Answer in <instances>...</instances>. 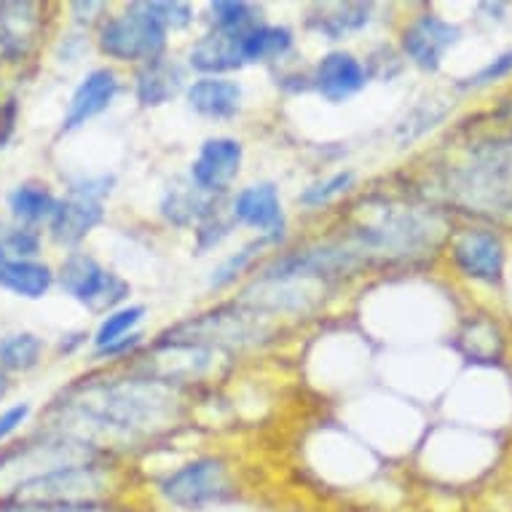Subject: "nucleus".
I'll return each instance as SVG.
<instances>
[{"label":"nucleus","mask_w":512,"mask_h":512,"mask_svg":"<svg viewBox=\"0 0 512 512\" xmlns=\"http://www.w3.org/2000/svg\"><path fill=\"white\" fill-rule=\"evenodd\" d=\"M188 411L185 389L126 362L116 368L94 365L73 378L43 405L38 424L118 456L172 437L185 424Z\"/></svg>","instance_id":"f257e3e1"},{"label":"nucleus","mask_w":512,"mask_h":512,"mask_svg":"<svg viewBox=\"0 0 512 512\" xmlns=\"http://www.w3.org/2000/svg\"><path fill=\"white\" fill-rule=\"evenodd\" d=\"M333 234L373 269L424 255L440 239V223L416 204L392 196H360L344 215V226Z\"/></svg>","instance_id":"f03ea898"},{"label":"nucleus","mask_w":512,"mask_h":512,"mask_svg":"<svg viewBox=\"0 0 512 512\" xmlns=\"http://www.w3.org/2000/svg\"><path fill=\"white\" fill-rule=\"evenodd\" d=\"M285 330V322L269 317L266 311L255 309L234 295L161 328L156 336H151V344L202 346L239 360V354L258 352L279 341Z\"/></svg>","instance_id":"7ed1b4c3"},{"label":"nucleus","mask_w":512,"mask_h":512,"mask_svg":"<svg viewBox=\"0 0 512 512\" xmlns=\"http://www.w3.org/2000/svg\"><path fill=\"white\" fill-rule=\"evenodd\" d=\"M94 38V54L118 70H135L172 51V38L145 9V0L118 3L102 19Z\"/></svg>","instance_id":"20e7f679"},{"label":"nucleus","mask_w":512,"mask_h":512,"mask_svg":"<svg viewBox=\"0 0 512 512\" xmlns=\"http://www.w3.org/2000/svg\"><path fill=\"white\" fill-rule=\"evenodd\" d=\"M57 290L89 317H105L108 311L135 301V285L121 271L102 261L89 247L59 252L54 261Z\"/></svg>","instance_id":"39448f33"},{"label":"nucleus","mask_w":512,"mask_h":512,"mask_svg":"<svg viewBox=\"0 0 512 512\" xmlns=\"http://www.w3.org/2000/svg\"><path fill=\"white\" fill-rule=\"evenodd\" d=\"M116 459L86 464H65L54 470L38 472L25 478L0 496L11 502L30 504V507H57V504L97 502L108 499L116 486Z\"/></svg>","instance_id":"423d86ee"},{"label":"nucleus","mask_w":512,"mask_h":512,"mask_svg":"<svg viewBox=\"0 0 512 512\" xmlns=\"http://www.w3.org/2000/svg\"><path fill=\"white\" fill-rule=\"evenodd\" d=\"M234 486V467L226 456L196 454L161 472L156 494L175 510L199 512L226 502L234 494Z\"/></svg>","instance_id":"0eeeda50"},{"label":"nucleus","mask_w":512,"mask_h":512,"mask_svg":"<svg viewBox=\"0 0 512 512\" xmlns=\"http://www.w3.org/2000/svg\"><path fill=\"white\" fill-rule=\"evenodd\" d=\"M226 210L239 231L269 239L274 247L293 242V223H290L282 185L271 177H258L234 188L226 199Z\"/></svg>","instance_id":"6e6552de"},{"label":"nucleus","mask_w":512,"mask_h":512,"mask_svg":"<svg viewBox=\"0 0 512 512\" xmlns=\"http://www.w3.org/2000/svg\"><path fill=\"white\" fill-rule=\"evenodd\" d=\"M126 94L124 70L113 65H92L86 68L70 89L62 116L57 124V137H73L92 126L97 118L116 108L118 100Z\"/></svg>","instance_id":"1a4fd4ad"},{"label":"nucleus","mask_w":512,"mask_h":512,"mask_svg":"<svg viewBox=\"0 0 512 512\" xmlns=\"http://www.w3.org/2000/svg\"><path fill=\"white\" fill-rule=\"evenodd\" d=\"M247 164V145L242 137L212 132L202 137L185 167V177L212 199H228Z\"/></svg>","instance_id":"9d476101"},{"label":"nucleus","mask_w":512,"mask_h":512,"mask_svg":"<svg viewBox=\"0 0 512 512\" xmlns=\"http://www.w3.org/2000/svg\"><path fill=\"white\" fill-rule=\"evenodd\" d=\"M464 41V30L459 22L424 11L416 14L397 33V51L403 54L405 65H413L421 73H440L445 57Z\"/></svg>","instance_id":"9b49d317"},{"label":"nucleus","mask_w":512,"mask_h":512,"mask_svg":"<svg viewBox=\"0 0 512 512\" xmlns=\"http://www.w3.org/2000/svg\"><path fill=\"white\" fill-rule=\"evenodd\" d=\"M370 86V76L362 54L349 46L325 49L314 62H309V94L330 108H341L357 100Z\"/></svg>","instance_id":"f8f14e48"},{"label":"nucleus","mask_w":512,"mask_h":512,"mask_svg":"<svg viewBox=\"0 0 512 512\" xmlns=\"http://www.w3.org/2000/svg\"><path fill=\"white\" fill-rule=\"evenodd\" d=\"M376 19L378 3H365V0L311 3L309 9H303L301 33L325 43L328 49H338L368 33L370 27L376 25Z\"/></svg>","instance_id":"ddd939ff"},{"label":"nucleus","mask_w":512,"mask_h":512,"mask_svg":"<svg viewBox=\"0 0 512 512\" xmlns=\"http://www.w3.org/2000/svg\"><path fill=\"white\" fill-rule=\"evenodd\" d=\"M188 84H191V73L185 68L183 57L167 51L140 68L129 70L126 94L140 110H164L183 100Z\"/></svg>","instance_id":"4468645a"},{"label":"nucleus","mask_w":512,"mask_h":512,"mask_svg":"<svg viewBox=\"0 0 512 512\" xmlns=\"http://www.w3.org/2000/svg\"><path fill=\"white\" fill-rule=\"evenodd\" d=\"M180 102L199 121L228 126L247 108V86L239 76H194Z\"/></svg>","instance_id":"2eb2a0df"},{"label":"nucleus","mask_w":512,"mask_h":512,"mask_svg":"<svg viewBox=\"0 0 512 512\" xmlns=\"http://www.w3.org/2000/svg\"><path fill=\"white\" fill-rule=\"evenodd\" d=\"M46 6L41 3H0V41L9 68H22L38 57L49 38Z\"/></svg>","instance_id":"dca6fc26"},{"label":"nucleus","mask_w":512,"mask_h":512,"mask_svg":"<svg viewBox=\"0 0 512 512\" xmlns=\"http://www.w3.org/2000/svg\"><path fill=\"white\" fill-rule=\"evenodd\" d=\"M62 194V191H59ZM108 223V204L92 202L84 196L62 194L59 196L57 212L46 226V242L57 247L59 252L81 250L102 226Z\"/></svg>","instance_id":"f3484780"},{"label":"nucleus","mask_w":512,"mask_h":512,"mask_svg":"<svg viewBox=\"0 0 512 512\" xmlns=\"http://www.w3.org/2000/svg\"><path fill=\"white\" fill-rule=\"evenodd\" d=\"M451 261L472 282L480 285H496L504 274V244L502 239L488 228H470L451 239Z\"/></svg>","instance_id":"a211bd4d"},{"label":"nucleus","mask_w":512,"mask_h":512,"mask_svg":"<svg viewBox=\"0 0 512 512\" xmlns=\"http://www.w3.org/2000/svg\"><path fill=\"white\" fill-rule=\"evenodd\" d=\"M298 27L290 22H277V19H263L261 25L250 27L236 35L239 41V59L242 70L250 68H279L298 54Z\"/></svg>","instance_id":"6ab92c4d"},{"label":"nucleus","mask_w":512,"mask_h":512,"mask_svg":"<svg viewBox=\"0 0 512 512\" xmlns=\"http://www.w3.org/2000/svg\"><path fill=\"white\" fill-rule=\"evenodd\" d=\"M226 199H212L196 188L185 172L169 177L167 183L161 185L159 199H156V218L172 231L180 234H191L199 223H202L212 210H218Z\"/></svg>","instance_id":"aec40b11"},{"label":"nucleus","mask_w":512,"mask_h":512,"mask_svg":"<svg viewBox=\"0 0 512 512\" xmlns=\"http://www.w3.org/2000/svg\"><path fill=\"white\" fill-rule=\"evenodd\" d=\"M236 35L215 33V30H196L183 49V62L191 78L194 76H239L242 59H239V41Z\"/></svg>","instance_id":"412c9836"},{"label":"nucleus","mask_w":512,"mask_h":512,"mask_svg":"<svg viewBox=\"0 0 512 512\" xmlns=\"http://www.w3.org/2000/svg\"><path fill=\"white\" fill-rule=\"evenodd\" d=\"M277 250L279 247H274L269 239L247 236L244 242L236 244L234 250L223 252L218 261L212 263L207 277H204V290L210 295H226L231 290H239L271 252Z\"/></svg>","instance_id":"4be33fe9"},{"label":"nucleus","mask_w":512,"mask_h":512,"mask_svg":"<svg viewBox=\"0 0 512 512\" xmlns=\"http://www.w3.org/2000/svg\"><path fill=\"white\" fill-rule=\"evenodd\" d=\"M59 185L43 177H25L6 191V218L17 226L46 231L59 204Z\"/></svg>","instance_id":"5701e85b"},{"label":"nucleus","mask_w":512,"mask_h":512,"mask_svg":"<svg viewBox=\"0 0 512 512\" xmlns=\"http://www.w3.org/2000/svg\"><path fill=\"white\" fill-rule=\"evenodd\" d=\"M57 290V274L49 258H0V293L17 301H46Z\"/></svg>","instance_id":"b1692460"},{"label":"nucleus","mask_w":512,"mask_h":512,"mask_svg":"<svg viewBox=\"0 0 512 512\" xmlns=\"http://www.w3.org/2000/svg\"><path fill=\"white\" fill-rule=\"evenodd\" d=\"M49 352V338L30 328H14L0 333V370L11 378L35 373L46 362Z\"/></svg>","instance_id":"393cba45"},{"label":"nucleus","mask_w":512,"mask_h":512,"mask_svg":"<svg viewBox=\"0 0 512 512\" xmlns=\"http://www.w3.org/2000/svg\"><path fill=\"white\" fill-rule=\"evenodd\" d=\"M360 188V169L338 167L328 175H319L303 185L293 204L301 212H322L336 207L341 199H349Z\"/></svg>","instance_id":"a878e982"},{"label":"nucleus","mask_w":512,"mask_h":512,"mask_svg":"<svg viewBox=\"0 0 512 512\" xmlns=\"http://www.w3.org/2000/svg\"><path fill=\"white\" fill-rule=\"evenodd\" d=\"M266 17L263 3L252 0H210L199 9V27L215 30V33H244L250 27L261 25Z\"/></svg>","instance_id":"bb28decb"},{"label":"nucleus","mask_w":512,"mask_h":512,"mask_svg":"<svg viewBox=\"0 0 512 512\" xmlns=\"http://www.w3.org/2000/svg\"><path fill=\"white\" fill-rule=\"evenodd\" d=\"M151 317L148 303L129 301L118 309L108 311L105 317L97 319V325L92 328V341H89V357L108 346L124 341V338L135 336L140 330H145V322Z\"/></svg>","instance_id":"cd10ccee"},{"label":"nucleus","mask_w":512,"mask_h":512,"mask_svg":"<svg viewBox=\"0 0 512 512\" xmlns=\"http://www.w3.org/2000/svg\"><path fill=\"white\" fill-rule=\"evenodd\" d=\"M236 234H239V226H236L234 218L228 215L226 202H223L218 210H212L210 215L191 231V255H194V258H210V255L223 250Z\"/></svg>","instance_id":"c85d7f7f"},{"label":"nucleus","mask_w":512,"mask_h":512,"mask_svg":"<svg viewBox=\"0 0 512 512\" xmlns=\"http://www.w3.org/2000/svg\"><path fill=\"white\" fill-rule=\"evenodd\" d=\"M62 194H76L92 202L110 204V199L118 191V175L113 169H76L62 175Z\"/></svg>","instance_id":"c756f323"},{"label":"nucleus","mask_w":512,"mask_h":512,"mask_svg":"<svg viewBox=\"0 0 512 512\" xmlns=\"http://www.w3.org/2000/svg\"><path fill=\"white\" fill-rule=\"evenodd\" d=\"M46 247V234L38 228L17 226L9 218L0 220V258H46Z\"/></svg>","instance_id":"7c9ffc66"},{"label":"nucleus","mask_w":512,"mask_h":512,"mask_svg":"<svg viewBox=\"0 0 512 512\" xmlns=\"http://www.w3.org/2000/svg\"><path fill=\"white\" fill-rule=\"evenodd\" d=\"M145 9L151 11V17L159 22L169 33L175 35H191L199 30V6L185 3V0H145Z\"/></svg>","instance_id":"2f4dec72"},{"label":"nucleus","mask_w":512,"mask_h":512,"mask_svg":"<svg viewBox=\"0 0 512 512\" xmlns=\"http://www.w3.org/2000/svg\"><path fill=\"white\" fill-rule=\"evenodd\" d=\"M443 118L445 105H437V102H424V105L411 108L400 121H397L395 129H392L397 148H408L411 143L421 140V137L427 135V132H432Z\"/></svg>","instance_id":"473e14b6"},{"label":"nucleus","mask_w":512,"mask_h":512,"mask_svg":"<svg viewBox=\"0 0 512 512\" xmlns=\"http://www.w3.org/2000/svg\"><path fill=\"white\" fill-rule=\"evenodd\" d=\"M89 54H94L92 33H84V30H76V27H65L57 35V41L51 43V62L59 70L81 68Z\"/></svg>","instance_id":"72a5a7b5"},{"label":"nucleus","mask_w":512,"mask_h":512,"mask_svg":"<svg viewBox=\"0 0 512 512\" xmlns=\"http://www.w3.org/2000/svg\"><path fill=\"white\" fill-rule=\"evenodd\" d=\"M362 62L368 68L370 84H392L395 78L403 76L405 65L403 54L397 51L395 43H373L365 54H362Z\"/></svg>","instance_id":"f704fd0d"},{"label":"nucleus","mask_w":512,"mask_h":512,"mask_svg":"<svg viewBox=\"0 0 512 512\" xmlns=\"http://www.w3.org/2000/svg\"><path fill=\"white\" fill-rule=\"evenodd\" d=\"M35 419V403L33 400H17L0 408V451L17 437L25 435V429Z\"/></svg>","instance_id":"c9c22d12"},{"label":"nucleus","mask_w":512,"mask_h":512,"mask_svg":"<svg viewBox=\"0 0 512 512\" xmlns=\"http://www.w3.org/2000/svg\"><path fill=\"white\" fill-rule=\"evenodd\" d=\"M510 76H512V46L510 49L499 51L496 57L488 59L483 68L470 73V76L464 78L462 84H459V89H464V92H472V89H486V86L499 84V81H504V78H510Z\"/></svg>","instance_id":"e433bc0d"},{"label":"nucleus","mask_w":512,"mask_h":512,"mask_svg":"<svg viewBox=\"0 0 512 512\" xmlns=\"http://www.w3.org/2000/svg\"><path fill=\"white\" fill-rule=\"evenodd\" d=\"M113 9L105 0H78V3H68L65 14H68V27L84 30V33H94L102 19L108 17V11Z\"/></svg>","instance_id":"4c0bfd02"},{"label":"nucleus","mask_w":512,"mask_h":512,"mask_svg":"<svg viewBox=\"0 0 512 512\" xmlns=\"http://www.w3.org/2000/svg\"><path fill=\"white\" fill-rule=\"evenodd\" d=\"M89 341H92V328H70L62 330L57 341L51 344V354L59 360H70L78 354H89Z\"/></svg>","instance_id":"58836bf2"},{"label":"nucleus","mask_w":512,"mask_h":512,"mask_svg":"<svg viewBox=\"0 0 512 512\" xmlns=\"http://www.w3.org/2000/svg\"><path fill=\"white\" fill-rule=\"evenodd\" d=\"M19 116H22V108H19L17 94L0 97V151H6L14 135H17Z\"/></svg>","instance_id":"ea45409f"},{"label":"nucleus","mask_w":512,"mask_h":512,"mask_svg":"<svg viewBox=\"0 0 512 512\" xmlns=\"http://www.w3.org/2000/svg\"><path fill=\"white\" fill-rule=\"evenodd\" d=\"M38 512H124L110 499H97V502H76L57 504V507H38Z\"/></svg>","instance_id":"a19ab883"},{"label":"nucleus","mask_w":512,"mask_h":512,"mask_svg":"<svg viewBox=\"0 0 512 512\" xmlns=\"http://www.w3.org/2000/svg\"><path fill=\"white\" fill-rule=\"evenodd\" d=\"M0 512H38V507L11 502V499H0Z\"/></svg>","instance_id":"79ce46f5"},{"label":"nucleus","mask_w":512,"mask_h":512,"mask_svg":"<svg viewBox=\"0 0 512 512\" xmlns=\"http://www.w3.org/2000/svg\"><path fill=\"white\" fill-rule=\"evenodd\" d=\"M11 389H14V378L6 376V373L0 370V408H3V403L9 400Z\"/></svg>","instance_id":"37998d69"}]
</instances>
